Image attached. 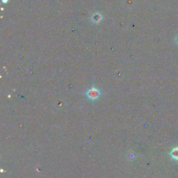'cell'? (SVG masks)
<instances>
[{
  "instance_id": "cell-1",
  "label": "cell",
  "mask_w": 178,
  "mask_h": 178,
  "mask_svg": "<svg viewBox=\"0 0 178 178\" xmlns=\"http://www.w3.org/2000/svg\"><path fill=\"white\" fill-rule=\"evenodd\" d=\"M99 95V91L95 90V89H92L89 92V98H92V99H95L96 97Z\"/></svg>"
},
{
  "instance_id": "cell-2",
  "label": "cell",
  "mask_w": 178,
  "mask_h": 178,
  "mask_svg": "<svg viewBox=\"0 0 178 178\" xmlns=\"http://www.w3.org/2000/svg\"><path fill=\"white\" fill-rule=\"evenodd\" d=\"M171 157L175 160H178V148H175L171 152Z\"/></svg>"
},
{
  "instance_id": "cell-3",
  "label": "cell",
  "mask_w": 178,
  "mask_h": 178,
  "mask_svg": "<svg viewBox=\"0 0 178 178\" xmlns=\"http://www.w3.org/2000/svg\"><path fill=\"white\" fill-rule=\"evenodd\" d=\"M176 43L178 44V35L177 36V37H176Z\"/></svg>"
}]
</instances>
